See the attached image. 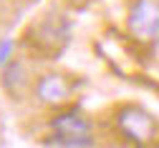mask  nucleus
Returning a JSON list of instances; mask_svg holds the SVG:
<instances>
[{
    "label": "nucleus",
    "instance_id": "f257e3e1",
    "mask_svg": "<svg viewBox=\"0 0 159 148\" xmlns=\"http://www.w3.org/2000/svg\"><path fill=\"white\" fill-rule=\"evenodd\" d=\"M116 125L139 148H144V146H149V143H154L159 138V123L144 108H139V105H126V108L119 111Z\"/></svg>",
    "mask_w": 159,
    "mask_h": 148
},
{
    "label": "nucleus",
    "instance_id": "f03ea898",
    "mask_svg": "<svg viewBox=\"0 0 159 148\" xmlns=\"http://www.w3.org/2000/svg\"><path fill=\"white\" fill-rule=\"evenodd\" d=\"M51 141L66 148H81L91 143V123L78 113H63L51 125Z\"/></svg>",
    "mask_w": 159,
    "mask_h": 148
},
{
    "label": "nucleus",
    "instance_id": "7ed1b4c3",
    "mask_svg": "<svg viewBox=\"0 0 159 148\" xmlns=\"http://www.w3.org/2000/svg\"><path fill=\"white\" fill-rule=\"evenodd\" d=\"M129 30L139 40L159 38V5L154 0H136L129 13Z\"/></svg>",
    "mask_w": 159,
    "mask_h": 148
},
{
    "label": "nucleus",
    "instance_id": "20e7f679",
    "mask_svg": "<svg viewBox=\"0 0 159 148\" xmlns=\"http://www.w3.org/2000/svg\"><path fill=\"white\" fill-rule=\"evenodd\" d=\"M71 93H73L71 80L66 75H61V73H46L35 83V95L46 105H61V103H66L71 98Z\"/></svg>",
    "mask_w": 159,
    "mask_h": 148
},
{
    "label": "nucleus",
    "instance_id": "39448f33",
    "mask_svg": "<svg viewBox=\"0 0 159 148\" xmlns=\"http://www.w3.org/2000/svg\"><path fill=\"white\" fill-rule=\"evenodd\" d=\"M10 50H13V43H10V40H5V43H3V45H0V63H3V60H5V55H8Z\"/></svg>",
    "mask_w": 159,
    "mask_h": 148
}]
</instances>
